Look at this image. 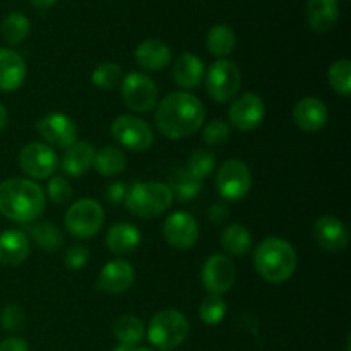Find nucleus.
Masks as SVG:
<instances>
[{"label":"nucleus","mask_w":351,"mask_h":351,"mask_svg":"<svg viewBox=\"0 0 351 351\" xmlns=\"http://www.w3.org/2000/svg\"><path fill=\"white\" fill-rule=\"evenodd\" d=\"M204 106L185 91H175L165 96L156 106L154 122L167 139H185L197 132L204 123Z\"/></svg>","instance_id":"nucleus-1"},{"label":"nucleus","mask_w":351,"mask_h":351,"mask_svg":"<svg viewBox=\"0 0 351 351\" xmlns=\"http://www.w3.org/2000/svg\"><path fill=\"white\" fill-rule=\"evenodd\" d=\"M47 206L45 192L27 178H9L0 184V215L16 223H31L40 218Z\"/></svg>","instance_id":"nucleus-2"},{"label":"nucleus","mask_w":351,"mask_h":351,"mask_svg":"<svg viewBox=\"0 0 351 351\" xmlns=\"http://www.w3.org/2000/svg\"><path fill=\"white\" fill-rule=\"evenodd\" d=\"M297 252L290 242L278 237L264 239L254 252V267L264 281L281 285L297 269Z\"/></svg>","instance_id":"nucleus-3"},{"label":"nucleus","mask_w":351,"mask_h":351,"mask_svg":"<svg viewBox=\"0 0 351 351\" xmlns=\"http://www.w3.org/2000/svg\"><path fill=\"white\" fill-rule=\"evenodd\" d=\"M123 202L127 211L137 218L153 219L170 209L173 195L161 182H136L127 189Z\"/></svg>","instance_id":"nucleus-4"},{"label":"nucleus","mask_w":351,"mask_h":351,"mask_svg":"<svg viewBox=\"0 0 351 351\" xmlns=\"http://www.w3.org/2000/svg\"><path fill=\"white\" fill-rule=\"evenodd\" d=\"M189 336V321L182 312L167 308L151 319L147 339L161 351H171L182 345Z\"/></svg>","instance_id":"nucleus-5"},{"label":"nucleus","mask_w":351,"mask_h":351,"mask_svg":"<svg viewBox=\"0 0 351 351\" xmlns=\"http://www.w3.org/2000/svg\"><path fill=\"white\" fill-rule=\"evenodd\" d=\"M105 211L95 199H81L65 213V228L75 239H91L101 230Z\"/></svg>","instance_id":"nucleus-6"},{"label":"nucleus","mask_w":351,"mask_h":351,"mask_svg":"<svg viewBox=\"0 0 351 351\" xmlns=\"http://www.w3.org/2000/svg\"><path fill=\"white\" fill-rule=\"evenodd\" d=\"M240 84H242V74L228 58L216 60L206 75V88L209 96L218 103H228L230 99L235 98Z\"/></svg>","instance_id":"nucleus-7"},{"label":"nucleus","mask_w":351,"mask_h":351,"mask_svg":"<svg viewBox=\"0 0 351 351\" xmlns=\"http://www.w3.org/2000/svg\"><path fill=\"white\" fill-rule=\"evenodd\" d=\"M252 187V175L249 167L240 160H228L216 173V189L228 202L242 201Z\"/></svg>","instance_id":"nucleus-8"},{"label":"nucleus","mask_w":351,"mask_h":351,"mask_svg":"<svg viewBox=\"0 0 351 351\" xmlns=\"http://www.w3.org/2000/svg\"><path fill=\"white\" fill-rule=\"evenodd\" d=\"M122 99L132 112H149L156 108L158 88L149 75L143 72H130L120 82Z\"/></svg>","instance_id":"nucleus-9"},{"label":"nucleus","mask_w":351,"mask_h":351,"mask_svg":"<svg viewBox=\"0 0 351 351\" xmlns=\"http://www.w3.org/2000/svg\"><path fill=\"white\" fill-rule=\"evenodd\" d=\"M112 136L117 143L134 153H144L153 146V130L134 115H120L112 123Z\"/></svg>","instance_id":"nucleus-10"},{"label":"nucleus","mask_w":351,"mask_h":351,"mask_svg":"<svg viewBox=\"0 0 351 351\" xmlns=\"http://www.w3.org/2000/svg\"><path fill=\"white\" fill-rule=\"evenodd\" d=\"M17 163L27 177L45 180L51 177L58 168V158L48 144L29 143L19 151Z\"/></svg>","instance_id":"nucleus-11"},{"label":"nucleus","mask_w":351,"mask_h":351,"mask_svg":"<svg viewBox=\"0 0 351 351\" xmlns=\"http://www.w3.org/2000/svg\"><path fill=\"white\" fill-rule=\"evenodd\" d=\"M235 263L223 254L209 256L201 271L202 287L209 291V295H223L230 291L235 283Z\"/></svg>","instance_id":"nucleus-12"},{"label":"nucleus","mask_w":351,"mask_h":351,"mask_svg":"<svg viewBox=\"0 0 351 351\" xmlns=\"http://www.w3.org/2000/svg\"><path fill=\"white\" fill-rule=\"evenodd\" d=\"M266 117V105L256 93H245L232 103L228 110L230 123L237 130L250 132L263 123Z\"/></svg>","instance_id":"nucleus-13"},{"label":"nucleus","mask_w":351,"mask_h":351,"mask_svg":"<svg viewBox=\"0 0 351 351\" xmlns=\"http://www.w3.org/2000/svg\"><path fill=\"white\" fill-rule=\"evenodd\" d=\"M38 132L48 146L67 149L77 141V127L71 117L64 113H50L45 115L36 123Z\"/></svg>","instance_id":"nucleus-14"},{"label":"nucleus","mask_w":351,"mask_h":351,"mask_svg":"<svg viewBox=\"0 0 351 351\" xmlns=\"http://www.w3.org/2000/svg\"><path fill=\"white\" fill-rule=\"evenodd\" d=\"M163 235L171 247L187 250L195 245L199 239L197 221L185 211H175L165 219Z\"/></svg>","instance_id":"nucleus-15"},{"label":"nucleus","mask_w":351,"mask_h":351,"mask_svg":"<svg viewBox=\"0 0 351 351\" xmlns=\"http://www.w3.org/2000/svg\"><path fill=\"white\" fill-rule=\"evenodd\" d=\"M314 240L322 250L343 252L348 247L350 233L341 219L326 215L314 223Z\"/></svg>","instance_id":"nucleus-16"},{"label":"nucleus","mask_w":351,"mask_h":351,"mask_svg":"<svg viewBox=\"0 0 351 351\" xmlns=\"http://www.w3.org/2000/svg\"><path fill=\"white\" fill-rule=\"evenodd\" d=\"M136 280V269L123 259L110 261L103 266L98 278V290L110 295H119L129 290Z\"/></svg>","instance_id":"nucleus-17"},{"label":"nucleus","mask_w":351,"mask_h":351,"mask_svg":"<svg viewBox=\"0 0 351 351\" xmlns=\"http://www.w3.org/2000/svg\"><path fill=\"white\" fill-rule=\"evenodd\" d=\"M293 122L304 132H319L328 123V106L314 96H307L295 103Z\"/></svg>","instance_id":"nucleus-18"},{"label":"nucleus","mask_w":351,"mask_h":351,"mask_svg":"<svg viewBox=\"0 0 351 351\" xmlns=\"http://www.w3.org/2000/svg\"><path fill=\"white\" fill-rule=\"evenodd\" d=\"M26 79V62L17 51L0 48V91H16Z\"/></svg>","instance_id":"nucleus-19"},{"label":"nucleus","mask_w":351,"mask_h":351,"mask_svg":"<svg viewBox=\"0 0 351 351\" xmlns=\"http://www.w3.org/2000/svg\"><path fill=\"white\" fill-rule=\"evenodd\" d=\"M307 24L315 33H328L336 26L339 19L338 0H308Z\"/></svg>","instance_id":"nucleus-20"},{"label":"nucleus","mask_w":351,"mask_h":351,"mask_svg":"<svg viewBox=\"0 0 351 351\" xmlns=\"http://www.w3.org/2000/svg\"><path fill=\"white\" fill-rule=\"evenodd\" d=\"M95 160V147L88 141H75L71 147H67L62 158V170L69 177H81L88 173Z\"/></svg>","instance_id":"nucleus-21"},{"label":"nucleus","mask_w":351,"mask_h":351,"mask_svg":"<svg viewBox=\"0 0 351 351\" xmlns=\"http://www.w3.org/2000/svg\"><path fill=\"white\" fill-rule=\"evenodd\" d=\"M136 62L144 71L158 72L163 71L171 60V51L165 41L161 40H146L136 48Z\"/></svg>","instance_id":"nucleus-22"},{"label":"nucleus","mask_w":351,"mask_h":351,"mask_svg":"<svg viewBox=\"0 0 351 351\" xmlns=\"http://www.w3.org/2000/svg\"><path fill=\"white\" fill-rule=\"evenodd\" d=\"M29 254V239L21 230H5L0 233V263L17 266Z\"/></svg>","instance_id":"nucleus-23"},{"label":"nucleus","mask_w":351,"mask_h":351,"mask_svg":"<svg viewBox=\"0 0 351 351\" xmlns=\"http://www.w3.org/2000/svg\"><path fill=\"white\" fill-rule=\"evenodd\" d=\"M173 79L180 88L195 89L204 79V64L194 53H182L175 60Z\"/></svg>","instance_id":"nucleus-24"},{"label":"nucleus","mask_w":351,"mask_h":351,"mask_svg":"<svg viewBox=\"0 0 351 351\" xmlns=\"http://www.w3.org/2000/svg\"><path fill=\"white\" fill-rule=\"evenodd\" d=\"M141 239L143 237L137 226L130 223H119L108 230L105 242L113 254H129L139 247Z\"/></svg>","instance_id":"nucleus-25"},{"label":"nucleus","mask_w":351,"mask_h":351,"mask_svg":"<svg viewBox=\"0 0 351 351\" xmlns=\"http://www.w3.org/2000/svg\"><path fill=\"white\" fill-rule=\"evenodd\" d=\"M168 189L177 201L185 202L194 199L202 191V180L195 178L187 168L177 167L168 175Z\"/></svg>","instance_id":"nucleus-26"},{"label":"nucleus","mask_w":351,"mask_h":351,"mask_svg":"<svg viewBox=\"0 0 351 351\" xmlns=\"http://www.w3.org/2000/svg\"><path fill=\"white\" fill-rule=\"evenodd\" d=\"M93 167L103 177H115V175L122 173L125 170L127 158L119 147L105 146L98 153H95Z\"/></svg>","instance_id":"nucleus-27"},{"label":"nucleus","mask_w":351,"mask_h":351,"mask_svg":"<svg viewBox=\"0 0 351 351\" xmlns=\"http://www.w3.org/2000/svg\"><path fill=\"white\" fill-rule=\"evenodd\" d=\"M113 336L119 341V345H139L146 336V328L139 317L127 314L113 322Z\"/></svg>","instance_id":"nucleus-28"},{"label":"nucleus","mask_w":351,"mask_h":351,"mask_svg":"<svg viewBox=\"0 0 351 351\" xmlns=\"http://www.w3.org/2000/svg\"><path fill=\"white\" fill-rule=\"evenodd\" d=\"M221 245L230 256L242 257L252 247V235L245 226L239 225V223H232L226 226L221 233Z\"/></svg>","instance_id":"nucleus-29"},{"label":"nucleus","mask_w":351,"mask_h":351,"mask_svg":"<svg viewBox=\"0 0 351 351\" xmlns=\"http://www.w3.org/2000/svg\"><path fill=\"white\" fill-rule=\"evenodd\" d=\"M237 45L235 31L226 24H216L209 29L208 38H206V47H208L209 53L215 57L225 58L233 51Z\"/></svg>","instance_id":"nucleus-30"},{"label":"nucleus","mask_w":351,"mask_h":351,"mask_svg":"<svg viewBox=\"0 0 351 351\" xmlns=\"http://www.w3.org/2000/svg\"><path fill=\"white\" fill-rule=\"evenodd\" d=\"M31 239L40 245V249L47 250V252H57L62 245H64V235H62L60 228L51 223H36V225L27 228Z\"/></svg>","instance_id":"nucleus-31"},{"label":"nucleus","mask_w":351,"mask_h":351,"mask_svg":"<svg viewBox=\"0 0 351 351\" xmlns=\"http://www.w3.org/2000/svg\"><path fill=\"white\" fill-rule=\"evenodd\" d=\"M31 24L24 14L10 12L2 23V36L9 45H19L29 36Z\"/></svg>","instance_id":"nucleus-32"},{"label":"nucleus","mask_w":351,"mask_h":351,"mask_svg":"<svg viewBox=\"0 0 351 351\" xmlns=\"http://www.w3.org/2000/svg\"><path fill=\"white\" fill-rule=\"evenodd\" d=\"M328 79L331 88L335 89L338 95L348 98L351 93V62L346 58L335 62V64L329 67Z\"/></svg>","instance_id":"nucleus-33"},{"label":"nucleus","mask_w":351,"mask_h":351,"mask_svg":"<svg viewBox=\"0 0 351 351\" xmlns=\"http://www.w3.org/2000/svg\"><path fill=\"white\" fill-rule=\"evenodd\" d=\"M91 82L96 88L110 91L122 82V69L113 62H103L93 71Z\"/></svg>","instance_id":"nucleus-34"},{"label":"nucleus","mask_w":351,"mask_h":351,"mask_svg":"<svg viewBox=\"0 0 351 351\" xmlns=\"http://www.w3.org/2000/svg\"><path fill=\"white\" fill-rule=\"evenodd\" d=\"M216 156L209 149H195L191 154L187 163V170L199 180H204L215 171Z\"/></svg>","instance_id":"nucleus-35"},{"label":"nucleus","mask_w":351,"mask_h":351,"mask_svg":"<svg viewBox=\"0 0 351 351\" xmlns=\"http://www.w3.org/2000/svg\"><path fill=\"white\" fill-rule=\"evenodd\" d=\"M199 315L204 324H219L226 315V302L223 300L221 295H209L202 300L201 307H199Z\"/></svg>","instance_id":"nucleus-36"},{"label":"nucleus","mask_w":351,"mask_h":351,"mask_svg":"<svg viewBox=\"0 0 351 351\" xmlns=\"http://www.w3.org/2000/svg\"><path fill=\"white\" fill-rule=\"evenodd\" d=\"M0 326L7 332H19L26 326V312L17 305H7L0 312Z\"/></svg>","instance_id":"nucleus-37"},{"label":"nucleus","mask_w":351,"mask_h":351,"mask_svg":"<svg viewBox=\"0 0 351 351\" xmlns=\"http://www.w3.org/2000/svg\"><path fill=\"white\" fill-rule=\"evenodd\" d=\"M47 195L53 204H67L72 199V187L67 178L51 177L47 184Z\"/></svg>","instance_id":"nucleus-38"},{"label":"nucleus","mask_w":351,"mask_h":351,"mask_svg":"<svg viewBox=\"0 0 351 351\" xmlns=\"http://www.w3.org/2000/svg\"><path fill=\"white\" fill-rule=\"evenodd\" d=\"M202 137L209 146H221L230 139V125L223 120H213L204 127Z\"/></svg>","instance_id":"nucleus-39"},{"label":"nucleus","mask_w":351,"mask_h":351,"mask_svg":"<svg viewBox=\"0 0 351 351\" xmlns=\"http://www.w3.org/2000/svg\"><path fill=\"white\" fill-rule=\"evenodd\" d=\"M89 259V250L82 245H72L65 250L64 254V263L69 269L79 271L88 264Z\"/></svg>","instance_id":"nucleus-40"},{"label":"nucleus","mask_w":351,"mask_h":351,"mask_svg":"<svg viewBox=\"0 0 351 351\" xmlns=\"http://www.w3.org/2000/svg\"><path fill=\"white\" fill-rule=\"evenodd\" d=\"M125 194H127L125 184H122V182H115V184H112L108 189H106L105 199L110 202V204L117 206L120 204V202H123Z\"/></svg>","instance_id":"nucleus-41"},{"label":"nucleus","mask_w":351,"mask_h":351,"mask_svg":"<svg viewBox=\"0 0 351 351\" xmlns=\"http://www.w3.org/2000/svg\"><path fill=\"white\" fill-rule=\"evenodd\" d=\"M0 351H29V346L23 338H5L0 343Z\"/></svg>","instance_id":"nucleus-42"},{"label":"nucleus","mask_w":351,"mask_h":351,"mask_svg":"<svg viewBox=\"0 0 351 351\" xmlns=\"http://www.w3.org/2000/svg\"><path fill=\"white\" fill-rule=\"evenodd\" d=\"M228 206L225 202H215V204L209 208V219L213 223H221L223 219L228 216Z\"/></svg>","instance_id":"nucleus-43"},{"label":"nucleus","mask_w":351,"mask_h":351,"mask_svg":"<svg viewBox=\"0 0 351 351\" xmlns=\"http://www.w3.org/2000/svg\"><path fill=\"white\" fill-rule=\"evenodd\" d=\"M113 351H153L151 348H146V346H139V345H132V346H127V345H117Z\"/></svg>","instance_id":"nucleus-44"},{"label":"nucleus","mask_w":351,"mask_h":351,"mask_svg":"<svg viewBox=\"0 0 351 351\" xmlns=\"http://www.w3.org/2000/svg\"><path fill=\"white\" fill-rule=\"evenodd\" d=\"M7 122H9V113H7L5 106L0 103V132L7 127Z\"/></svg>","instance_id":"nucleus-45"},{"label":"nucleus","mask_w":351,"mask_h":351,"mask_svg":"<svg viewBox=\"0 0 351 351\" xmlns=\"http://www.w3.org/2000/svg\"><path fill=\"white\" fill-rule=\"evenodd\" d=\"M31 3H33L34 7H38V9H48V7L53 5L57 0H29Z\"/></svg>","instance_id":"nucleus-46"}]
</instances>
